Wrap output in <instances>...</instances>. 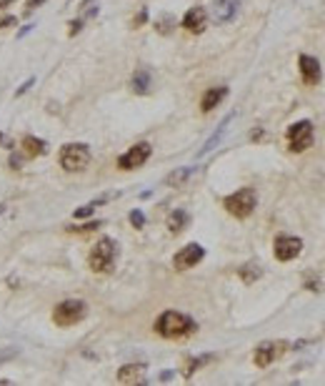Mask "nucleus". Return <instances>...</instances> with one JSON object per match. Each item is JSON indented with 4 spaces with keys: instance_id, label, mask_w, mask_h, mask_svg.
I'll use <instances>...</instances> for the list:
<instances>
[{
    "instance_id": "4be33fe9",
    "label": "nucleus",
    "mask_w": 325,
    "mask_h": 386,
    "mask_svg": "<svg viewBox=\"0 0 325 386\" xmlns=\"http://www.w3.org/2000/svg\"><path fill=\"white\" fill-rule=\"evenodd\" d=\"M260 276H263V271H260V266H255V264H248V266H243V269H240V278H243L245 284L258 281Z\"/></svg>"
},
{
    "instance_id": "a878e982",
    "label": "nucleus",
    "mask_w": 325,
    "mask_h": 386,
    "mask_svg": "<svg viewBox=\"0 0 325 386\" xmlns=\"http://www.w3.org/2000/svg\"><path fill=\"white\" fill-rule=\"evenodd\" d=\"M130 223H133V229H143V226H145L143 211H130Z\"/></svg>"
},
{
    "instance_id": "1a4fd4ad",
    "label": "nucleus",
    "mask_w": 325,
    "mask_h": 386,
    "mask_svg": "<svg viewBox=\"0 0 325 386\" xmlns=\"http://www.w3.org/2000/svg\"><path fill=\"white\" fill-rule=\"evenodd\" d=\"M203 258H205V249H203L200 243H188L185 249H180V251L175 253L173 266L178 271H188V269H193V266H198Z\"/></svg>"
},
{
    "instance_id": "a211bd4d",
    "label": "nucleus",
    "mask_w": 325,
    "mask_h": 386,
    "mask_svg": "<svg viewBox=\"0 0 325 386\" xmlns=\"http://www.w3.org/2000/svg\"><path fill=\"white\" fill-rule=\"evenodd\" d=\"M45 151H48V143H45V141H40L35 135H25V138H23V153L28 155V158L43 155Z\"/></svg>"
},
{
    "instance_id": "bb28decb",
    "label": "nucleus",
    "mask_w": 325,
    "mask_h": 386,
    "mask_svg": "<svg viewBox=\"0 0 325 386\" xmlns=\"http://www.w3.org/2000/svg\"><path fill=\"white\" fill-rule=\"evenodd\" d=\"M83 23H85V18H78L70 23V28H68V36H78L80 30H83Z\"/></svg>"
},
{
    "instance_id": "c9c22d12",
    "label": "nucleus",
    "mask_w": 325,
    "mask_h": 386,
    "mask_svg": "<svg viewBox=\"0 0 325 386\" xmlns=\"http://www.w3.org/2000/svg\"><path fill=\"white\" fill-rule=\"evenodd\" d=\"M263 131H260V128H258V131H253V135H250V138H253V141H260V138H263Z\"/></svg>"
},
{
    "instance_id": "c756f323",
    "label": "nucleus",
    "mask_w": 325,
    "mask_h": 386,
    "mask_svg": "<svg viewBox=\"0 0 325 386\" xmlns=\"http://www.w3.org/2000/svg\"><path fill=\"white\" fill-rule=\"evenodd\" d=\"M15 15H5V18H0V30H5V28H15Z\"/></svg>"
},
{
    "instance_id": "f704fd0d",
    "label": "nucleus",
    "mask_w": 325,
    "mask_h": 386,
    "mask_svg": "<svg viewBox=\"0 0 325 386\" xmlns=\"http://www.w3.org/2000/svg\"><path fill=\"white\" fill-rule=\"evenodd\" d=\"M13 3H15V0H0V13H3V10H5V8H10V5H13Z\"/></svg>"
},
{
    "instance_id": "e433bc0d",
    "label": "nucleus",
    "mask_w": 325,
    "mask_h": 386,
    "mask_svg": "<svg viewBox=\"0 0 325 386\" xmlns=\"http://www.w3.org/2000/svg\"><path fill=\"white\" fill-rule=\"evenodd\" d=\"M10 166H13V168H20V158H18V155H13V158H10Z\"/></svg>"
},
{
    "instance_id": "9d476101",
    "label": "nucleus",
    "mask_w": 325,
    "mask_h": 386,
    "mask_svg": "<svg viewBox=\"0 0 325 386\" xmlns=\"http://www.w3.org/2000/svg\"><path fill=\"white\" fill-rule=\"evenodd\" d=\"M303 251V241L298 236H278L275 238V246H273V253L278 261H293L298 258Z\"/></svg>"
},
{
    "instance_id": "f257e3e1",
    "label": "nucleus",
    "mask_w": 325,
    "mask_h": 386,
    "mask_svg": "<svg viewBox=\"0 0 325 386\" xmlns=\"http://www.w3.org/2000/svg\"><path fill=\"white\" fill-rule=\"evenodd\" d=\"M155 331L163 339H180V336H188V334L195 331V321H193L190 316L180 313V311H165V313L158 316Z\"/></svg>"
},
{
    "instance_id": "ddd939ff",
    "label": "nucleus",
    "mask_w": 325,
    "mask_h": 386,
    "mask_svg": "<svg viewBox=\"0 0 325 386\" xmlns=\"http://www.w3.org/2000/svg\"><path fill=\"white\" fill-rule=\"evenodd\" d=\"M298 68H300V76H303V83H305V85H318V83H320L323 71H320L318 58H313V56H300Z\"/></svg>"
},
{
    "instance_id": "423d86ee",
    "label": "nucleus",
    "mask_w": 325,
    "mask_h": 386,
    "mask_svg": "<svg viewBox=\"0 0 325 386\" xmlns=\"http://www.w3.org/2000/svg\"><path fill=\"white\" fill-rule=\"evenodd\" d=\"M313 138H315V131H313V123L310 120H298L288 128V148L293 153H300L313 146Z\"/></svg>"
},
{
    "instance_id": "58836bf2",
    "label": "nucleus",
    "mask_w": 325,
    "mask_h": 386,
    "mask_svg": "<svg viewBox=\"0 0 325 386\" xmlns=\"http://www.w3.org/2000/svg\"><path fill=\"white\" fill-rule=\"evenodd\" d=\"M3 208H5V206H0V213H3Z\"/></svg>"
},
{
    "instance_id": "72a5a7b5",
    "label": "nucleus",
    "mask_w": 325,
    "mask_h": 386,
    "mask_svg": "<svg viewBox=\"0 0 325 386\" xmlns=\"http://www.w3.org/2000/svg\"><path fill=\"white\" fill-rule=\"evenodd\" d=\"M33 28H35V25H33V23H30V25H25V28H20L18 38H25V36H28V33H30V30H33Z\"/></svg>"
},
{
    "instance_id": "393cba45",
    "label": "nucleus",
    "mask_w": 325,
    "mask_h": 386,
    "mask_svg": "<svg viewBox=\"0 0 325 386\" xmlns=\"http://www.w3.org/2000/svg\"><path fill=\"white\" fill-rule=\"evenodd\" d=\"M103 226V221H90V223H85V226H70L68 231H78V233H85V231H95Z\"/></svg>"
},
{
    "instance_id": "c85d7f7f",
    "label": "nucleus",
    "mask_w": 325,
    "mask_h": 386,
    "mask_svg": "<svg viewBox=\"0 0 325 386\" xmlns=\"http://www.w3.org/2000/svg\"><path fill=\"white\" fill-rule=\"evenodd\" d=\"M33 85H35V78H30V80H25V83H23V85H20L18 91H15V96H25V93H28V91H30V88H33Z\"/></svg>"
},
{
    "instance_id": "4c0bfd02",
    "label": "nucleus",
    "mask_w": 325,
    "mask_h": 386,
    "mask_svg": "<svg viewBox=\"0 0 325 386\" xmlns=\"http://www.w3.org/2000/svg\"><path fill=\"white\" fill-rule=\"evenodd\" d=\"M90 3H93V0H83V8H85V5H90Z\"/></svg>"
},
{
    "instance_id": "0eeeda50",
    "label": "nucleus",
    "mask_w": 325,
    "mask_h": 386,
    "mask_svg": "<svg viewBox=\"0 0 325 386\" xmlns=\"http://www.w3.org/2000/svg\"><path fill=\"white\" fill-rule=\"evenodd\" d=\"M153 153V148H150V143H135L130 151H125V153L118 158V168L120 171H135V168H140L148 158Z\"/></svg>"
},
{
    "instance_id": "6ab92c4d",
    "label": "nucleus",
    "mask_w": 325,
    "mask_h": 386,
    "mask_svg": "<svg viewBox=\"0 0 325 386\" xmlns=\"http://www.w3.org/2000/svg\"><path fill=\"white\" fill-rule=\"evenodd\" d=\"M188 223H190V216L185 208H175V211L168 216V229L173 233H180L183 229H188Z\"/></svg>"
},
{
    "instance_id": "f8f14e48",
    "label": "nucleus",
    "mask_w": 325,
    "mask_h": 386,
    "mask_svg": "<svg viewBox=\"0 0 325 386\" xmlns=\"http://www.w3.org/2000/svg\"><path fill=\"white\" fill-rule=\"evenodd\" d=\"M183 28H185L188 33L200 36V33L208 28V10H205L203 5H195V8H190V10L183 15Z\"/></svg>"
},
{
    "instance_id": "412c9836",
    "label": "nucleus",
    "mask_w": 325,
    "mask_h": 386,
    "mask_svg": "<svg viewBox=\"0 0 325 386\" xmlns=\"http://www.w3.org/2000/svg\"><path fill=\"white\" fill-rule=\"evenodd\" d=\"M110 196H103V198H95V201H90V203H85V206H80L75 211V218H88V216H93V211H95L100 203H105Z\"/></svg>"
},
{
    "instance_id": "2eb2a0df",
    "label": "nucleus",
    "mask_w": 325,
    "mask_h": 386,
    "mask_svg": "<svg viewBox=\"0 0 325 386\" xmlns=\"http://www.w3.org/2000/svg\"><path fill=\"white\" fill-rule=\"evenodd\" d=\"M228 96V88L225 85H218V88H211V91H205V96L200 100V111L203 113H211L213 108H218L223 100Z\"/></svg>"
},
{
    "instance_id": "dca6fc26",
    "label": "nucleus",
    "mask_w": 325,
    "mask_h": 386,
    "mask_svg": "<svg viewBox=\"0 0 325 386\" xmlns=\"http://www.w3.org/2000/svg\"><path fill=\"white\" fill-rule=\"evenodd\" d=\"M130 88H133L138 96H145V93H150V88H153V78H150V71H145V68H138V71L133 73Z\"/></svg>"
},
{
    "instance_id": "20e7f679",
    "label": "nucleus",
    "mask_w": 325,
    "mask_h": 386,
    "mask_svg": "<svg viewBox=\"0 0 325 386\" xmlns=\"http://www.w3.org/2000/svg\"><path fill=\"white\" fill-rule=\"evenodd\" d=\"M85 313H88L85 301L68 299V301L58 304L55 309H53V321H55L58 326H75V324H80L85 319Z\"/></svg>"
},
{
    "instance_id": "39448f33",
    "label": "nucleus",
    "mask_w": 325,
    "mask_h": 386,
    "mask_svg": "<svg viewBox=\"0 0 325 386\" xmlns=\"http://www.w3.org/2000/svg\"><path fill=\"white\" fill-rule=\"evenodd\" d=\"M255 206H258V196L253 188H240L225 198V211L235 218H248L255 211Z\"/></svg>"
},
{
    "instance_id": "f3484780",
    "label": "nucleus",
    "mask_w": 325,
    "mask_h": 386,
    "mask_svg": "<svg viewBox=\"0 0 325 386\" xmlns=\"http://www.w3.org/2000/svg\"><path fill=\"white\" fill-rule=\"evenodd\" d=\"M233 118H235V113H230V116H225V118H223V120H220V126H218V128H215V133H213L211 138H208V141L203 143V148H200V153H198V155L211 153L213 148H215V146H218V143L223 141V135H225V128H228V126H230V120H233Z\"/></svg>"
},
{
    "instance_id": "9b49d317",
    "label": "nucleus",
    "mask_w": 325,
    "mask_h": 386,
    "mask_svg": "<svg viewBox=\"0 0 325 386\" xmlns=\"http://www.w3.org/2000/svg\"><path fill=\"white\" fill-rule=\"evenodd\" d=\"M238 8H240V0H215L211 5V18L213 23L223 25L238 15Z\"/></svg>"
},
{
    "instance_id": "aec40b11",
    "label": "nucleus",
    "mask_w": 325,
    "mask_h": 386,
    "mask_svg": "<svg viewBox=\"0 0 325 386\" xmlns=\"http://www.w3.org/2000/svg\"><path fill=\"white\" fill-rule=\"evenodd\" d=\"M195 171H198V168H193V166H190V168H178V171H173V173L168 176L165 181H168L170 186H183V183H185V181H188V178H190Z\"/></svg>"
},
{
    "instance_id": "2f4dec72",
    "label": "nucleus",
    "mask_w": 325,
    "mask_h": 386,
    "mask_svg": "<svg viewBox=\"0 0 325 386\" xmlns=\"http://www.w3.org/2000/svg\"><path fill=\"white\" fill-rule=\"evenodd\" d=\"M145 20H148V10H140V13H138V15H135L133 25H135V28H138V25H143V23H145Z\"/></svg>"
},
{
    "instance_id": "b1692460",
    "label": "nucleus",
    "mask_w": 325,
    "mask_h": 386,
    "mask_svg": "<svg viewBox=\"0 0 325 386\" xmlns=\"http://www.w3.org/2000/svg\"><path fill=\"white\" fill-rule=\"evenodd\" d=\"M205 361H211V356H198V359H190V361L185 364V376H193V374H195V369L203 366Z\"/></svg>"
},
{
    "instance_id": "6e6552de",
    "label": "nucleus",
    "mask_w": 325,
    "mask_h": 386,
    "mask_svg": "<svg viewBox=\"0 0 325 386\" xmlns=\"http://www.w3.org/2000/svg\"><path fill=\"white\" fill-rule=\"evenodd\" d=\"M285 348H288L285 341H263V344H258V348H255L253 361H255V366L265 369V366H270L275 359H280V356L285 354Z\"/></svg>"
},
{
    "instance_id": "473e14b6",
    "label": "nucleus",
    "mask_w": 325,
    "mask_h": 386,
    "mask_svg": "<svg viewBox=\"0 0 325 386\" xmlns=\"http://www.w3.org/2000/svg\"><path fill=\"white\" fill-rule=\"evenodd\" d=\"M43 3H45V0H28V3H25V8H28V13H30V10H35V8H40Z\"/></svg>"
},
{
    "instance_id": "4468645a",
    "label": "nucleus",
    "mask_w": 325,
    "mask_h": 386,
    "mask_svg": "<svg viewBox=\"0 0 325 386\" xmlns=\"http://www.w3.org/2000/svg\"><path fill=\"white\" fill-rule=\"evenodd\" d=\"M145 374H148L145 364H125L118 369V381L120 384H145Z\"/></svg>"
},
{
    "instance_id": "cd10ccee",
    "label": "nucleus",
    "mask_w": 325,
    "mask_h": 386,
    "mask_svg": "<svg viewBox=\"0 0 325 386\" xmlns=\"http://www.w3.org/2000/svg\"><path fill=\"white\" fill-rule=\"evenodd\" d=\"M18 354H20L18 348H5V351H0V364H3V361H10V359H15Z\"/></svg>"
},
{
    "instance_id": "f03ea898",
    "label": "nucleus",
    "mask_w": 325,
    "mask_h": 386,
    "mask_svg": "<svg viewBox=\"0 0 325 386\" xmlns=\"http://www.w3.org/2000/svg\"><path fill=\"white\" fill-rule=\"evenodd\" d=\"M60 166L68 171V173H80L85 171V166L90 163V148L85 143H65L60 148V155H58Z\"/></svg>"
},
{
    "instance_id": "7c9ffc66",
    "label": "nucleus",
    "mask_w": 325,
    "mask_h": 386,
    "mask_svg": "<svg viewBox=\"0 0 325 386\" xmlns=\"http://www.w3.org/2000/svg\"><path fill=\"white\" fill-rule=\"evenodd\" d=\"M0 146H3V148H8V151H13V148H15L13 138H8V135H3V133H0Z\"/></svg>"
},
{
    "instance_id": "7ed1b4c3",
    "label": "nucleus",
    "mask_w": 325,
    "mask_h": 386,
    "mask_svg": "<svg viewBox=\"0 0 325 386\" xmlns=\"http://www.w3.org/2000/svg\"><path fill=\"white\" fill-rule=\"evenodd\" d=\"M115 256H118V243L113 238H100L93 246V251H90L88 264H90V269L95 273H108L115 266Z\"/></svg>"
},
{
    "instance_id": "5701e85b",
    "label": "nucleus",
    "mask_w": 325,
    "mask_h": 386,
    "mask_svg": "<svg viewBox=\"0 0 325 386\" xmlns=\"http://www.w3.org/2000/svg\"><path fill=\"white\" fill-rule=\"evenodd\" d=\"M155 28H158V33H163V36H168L173 28H175V20L170 18V15H163V18L155 23Z\"/></svg>"
}]
</instances>
